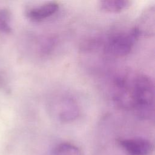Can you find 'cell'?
<instances>
[{"label": "cell", "instance_id": "obj_4", "mask_svg": "<svg viewBox=\"0 0 155 155\" xmlns=\"http://www.w3.org/2000/svg\"><path fill=\"white\" fill-rule=\"evenodd\" d=\"M59 8V5L57 2H48L28 8L26 11V16L32 21L40 22L54 15Z\"/></svg>", "mask_w": 155, "mask_h": 155}, {"label": "cell", "instance_id": "obj_7", "mask_svg": "<svg viewBox=\"0 0 155 155\" xmlns=\"http://www.w3.org/2000/svg\"><path fill=\"white\" fill-rule=\"evenodd\" d=\"M54 155H83V153L72 143H61L54 148Z\"/></svg>", "mask_w": 155, "mask_h": 155}, {"label": "cell", "instance_id": "obj_8", "mask_svg": "<svg viewBox=\"0 0 155 155\" xmlns=\"http://www.w3.org/2000/svg\"><path fill=\"white\" fill-rule=\"evenodd\" d=\"M12 31L11 13L7 8L0 10V33L8 34Z\"/></svg>", "mask_w": 155, "mask_h": 155}, {"label": "cell", "instance_id": "obj_2", "mask_svg": "<svg viewBox=\"0 0 155 155\" xmlns=\"http://www.w3.org/2000/svg\"><path fill=\"white\" fill-rule=\"evenodd\" d=\"M140 35L136 27L127 31L114 33L107 39L105 49L108 53L113 56H125L130 53Z\"/></svg>", "mask_w": 155, "mask_h": 155}, {"label": "cell", "instance_id": "obj_1", "mask_svg": "<svg viewBox=\"0 0 155 155\" xmlns=\"http://www.w3.org/2000/svg\"><path fill=\"white\" fill-rule=\"evenodd\" d=\"M130 107L142 119H150L153 117L154 84L147 75L139 74L131 80Z\"/></svg>", "mask_w": 155, "mask_h": 155}, {"label": "cell", "instance_id": "obj_5", "mask_svg": "<svg viewBox=\"0 0 155 155\" xmlns=\"http://www.w3.org/2000/svg\"><path fill=\"white\" fill-rule=\"evenodd\" d=\"M59 118L64 122L71 121L79 115V108L74 101L71 99H66L61 105Z\"/></svg>", "mask_w": 155, "mask_h": 155}, {"label": "cell", "instance_id": "obj_6", "mask_svg": "<svg viewBox=\"0 0 155 155\" xmlns=\"http://www.w3.org/2000/svg\"><path fill=\"white\" fill-rule=\"evenodd\" d=\"M131 2L127 0H105L99 2L100 8L107 12L117 13L127 9Z\"/></svg>", "mask_w": 155, "mask_h": 155}, {"label": "cell", "instance_id": "obj_3", "mask_svg": "<svg viewBox=\"0 0 155 155\" xmlns=\"http://www.w3.org/2000/svg\"><path fill=\"white\" fill-rule=\"evenodd\" d=\"M119 144L130 155H148L153 150L151 143L140 137L122 139Z\"/></svg>", "mask_w": 155, "mask_h": 155}]
</instances>
